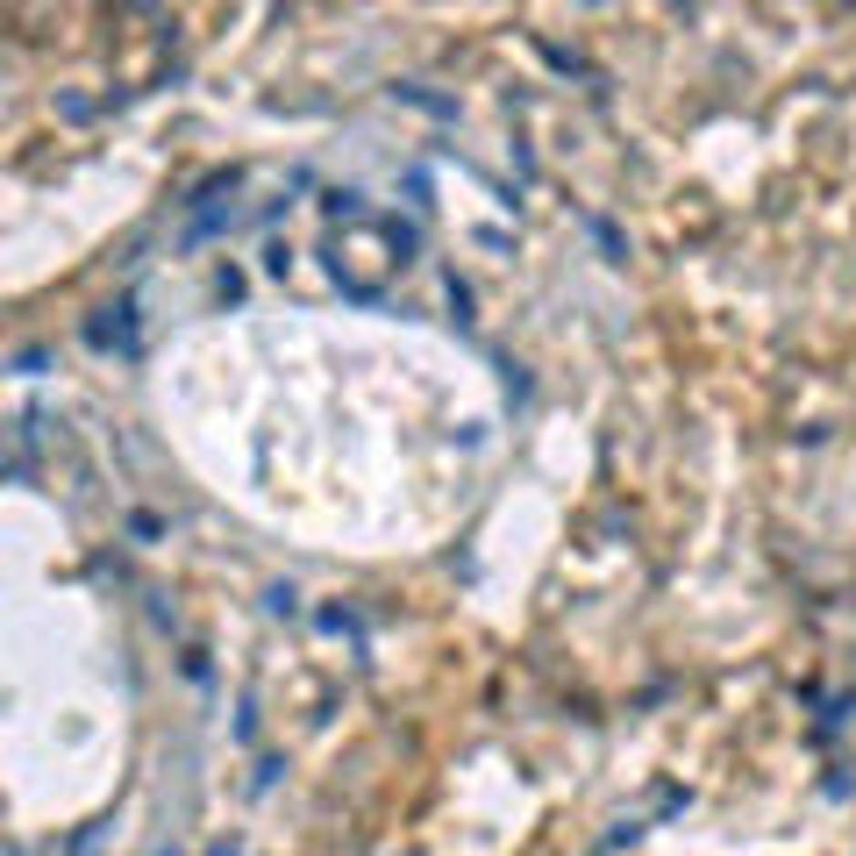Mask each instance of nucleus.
Returning <instances> with one entry per match:
<instances>
[{"instance_id":"obj_1","label":"nucleus","mask_w":856,"mask_h":856,"mask_svg":"<svg viewBox=\"0 0 856 856\" xmlns=\"http://www.w3.org/2000/svg\"><path fill=\"white\" fill-rule=\"evenodd\" d=\"M208 856H236V842H214V850H208Z\"/></svg>"},{"instance_id":"obj_2","label":"nucleus","mask_w":856,"mask_h":856,"mask_svg":"<svg viewBox=\"0 0 856 856\" xmlns=\"http://www.w3.org/2000/svg\"><path fill=\"white\" fill-rule=\"evenodd\" d=\"M165 856H171V850H165Z\"/></svg>"}]
</instances>
